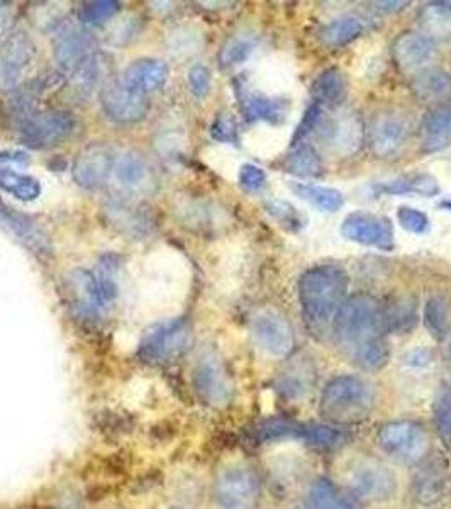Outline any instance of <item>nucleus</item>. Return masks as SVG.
I'll use <instances>...</instances> for the list:
<instances>
[{"label":"nucleus","instance_id":"ddd939ff","mask_svg":"<svg viewBox=\"0 0 451 509\" xmlns=\"http://www.w3.org/2000/svg\"><path fill=\"white\" fill-rule=\"evenodd\" d=\"M252 333L258 347L272 357H287L293 351V326L277 311H260L253 318Z\"/></svg>","mask_w":451,"mask_h":509},{"label":"nucleus","instance_id":"58836bf2","mask_svg":"<svg viewBox=\"0 0 451 509\" xmlns=\"http://www.w3.org/2000/svg\"><path fill=\"white\" fill-rule=\"evenodd\" d=\"M433 421L439 440L451 450V386L441 384L433 401Z\"/></svg>","mask_w":451,"mask_h":509},{"label":"nucleus","instance_id":"f704fd0d","mask_svg":"<svg viewBox=\"0 0 451 509\" xmlns=\"http://www.w3.org/2000/svg\"><path fill=\"white\" fill-rule=\"evenodd\" d=\"M312 92L316 95L319 106L341 104L346 94V83L341 72L336 68H330V70L322 72L312 85Z\"/></svg>","mask_w":451,"mask_h":509},{"label":"nucleus","instance_id":"a211bd4d","mask_svg":"<svg viewBox=\"0 0 451 509\" xmlns=\"http://www.w3.org/2000/svg\"><path fill=\"white\" fill-rule=\"evenodd\" d=\"M53 52L62 68L73 72L92 54V38L82 27H63L54 38Z\"/></svg>","mask_w":451,"mask_h":509},{"label":"nucleus","instance_id":"a18cd8bd","mask_svg":"<svg viewBox=\"0 0 451 509\" xmlns=\"http://www.w3.org/2000/svg\"><path fill=\"white\" fill-rule=\"evenodd\" d=\"M265 209L268 215L275 217L285 228L301 229L304 226L302 216L289 202L273 199V201L266 202Z\"/></svg>","mask_w":451,"mask_h":509},{"label":"nucleus","instance_id":"6e6d98bb","mask_svg":"<svg viewBox=\"0 0 451 509\" xmlns=\"http://www.w3.org/2000/svg\"><path fill=\"white\" fill-rule=\"evenodd\" d=\"M448 359H450V362H451V343H450V347H448Z\"/></svg>","mask_w":451,"mask_h":509},{"label":"nucleus","instance_id":"f257e3e1","mask_svg":"<svg viewBox=\"0 0 451 509\" xmlns=\"http://www.w3.org/2000/svg\"><path fill=\"white\" fill-rule=\"evenodd\" d=\"M348 275L336 265H321L302 274L299 281V303L305 322L312 330H321L334 316L345 301Z\"/></svg>","mask_w":451,"mask_h":509},{"label":"nucleus","instance_id":"5fc2aeb1","mask_svg":"<svg viewBox=\"0 0 451 509\" xmlns=\"http://www.w3.org/2000/svg\"><path fill=\"white\" fill-rule=\"evenodd\" d=\"M441 207H443V209H446V211H451V199L450 201L441 202Z\"/></svg>","mask_w":451,"mask_h":509},{"label":"nucleus","instance_id":"b1692460","mask_svg":"<svg viewBox=\"0 0 451 509\" xmlns=\"http://www.w3.org/2000/svg\"><path fill=\"white\" fill-rule=\"evenodd\" d=\"M414 95L423 102H438L450 94L451 77L441 68H425L411 82Z\"/></svg>","mask_w":451,"mask_h":509},{"label":"nucleus","instance_id":"3c124183","mask_svg":"<svg viewBox=\"0 0 451 509\" xmlns=\"http://www.w3.org/2000/svg\"><path fill=\"white\" fill-rule=\"evenodd\" d=\"M266 175L260 167L246 163L239 170V184L248 192H256L265 186Z\"/></svg>","mask_w":451,"mask_h":509},{"label":"nucleus","instance_id":"6ab92c4d","mask_svg":"<svg viewBox=\"0 0 451 509\" xmlns=\"http://www.w3.org/2000/svg\"><path fill=\"white\" fill-rule=\"evenodd\" d=\"M437 54V44L425 33H404L392 44V56L398 67L416 70L425 67Z\"/></svg>","mask_w":451,"mask_h":509},{"label":"nucleus","instance_id":"473e14b6","mask_svg":"<svg viewBox=\"0 0 451 509\" xmlns=\"http://www.w3.org/2000/svg\"><path fill=\"white\" fill-rule=\"evenodd\" d=\"M293 190L304 201L312 204L322 213H336L345 206V197L340 190L311 184H293Z\"/></svg>","mask_w":451,"mask_h":509},{"label":"nucleus","instance_id":"a878e982","mask_svg":"<svg viewBox=\"0 0 451 509\" xmlns=\"http://www.w3.org/2000/svg\"><path fill=\"white\" fill-rule=\"evenodd\" d=\"M377 196H404V194H419L425 197H435L439 194L438 180L427 174L400 177L398 180H390L385 184L375 186Z\"/></svg>","mask_w":451,"mask_h":509},{"label":"nucleus","instance_id":"49530a36","mask_svg":"<svg viewBox=\"0 0 451 509\" xmlns=\"http://www.w3.org/2000/svg\"><path fill=\"white\" fill-rule=\"evenodd\" d=\"M423 26L433 34L445 36L451 31V11L443 5H429L423 11Z\"/></svg>","mask_w":451,"mask_h":509},{"label":"nucleus","instance_id":"4be33fe9","mask_svg":"<svg viewBox=\"0 0 451 509\" xmlns=\"http://www.w3.org/2000/svg\"><path fill=\"white\" fill-rule=\"evenodd\" d=\"M425 151H438L451 143V99L438 102L421 122Z\"/></svg>","mask_w":451,"mask_h":509},{"label":"nucleus","instance_id":"423d86ee","mask_svg":"<svg viewBox=\"0 0 451 509\" xmlns=\"http://www.w3.org/2000/svg\"><path fill=\"white\" fill-rule=\"evenodd\" d=\"M412 124L409 116L396 109L375 112L365 131V138L373 157L392 158L402 151L411 138Z\"/></svg>","mask_w":451,"mask_h":509},{"label":"nucleus","instance_id":"37998d69","mask_svg":"<svg viewBox=\"0 0 451 509\" xmlns=\"http://www.w3.org/2000/svg\"><path fill=\"white\" fill-rule=\"evenodd\" d=\"M253 50H254V40L252 36L236 34L226 41V44L219 53V62L223 67H235V65L246 62L253 53Z\"/></svg>","mask_w":451,"mask_h":509},{"label":"nucleus","instance_id":"72a5a7b5","mask_svg":"<svg viewBox=\"0 0 451 509\" xmlns=\"http://www.w3.org/2000/svg\"><path fill=\"white\" fill-rule=\"evenodd\" d=\"M302 423H297L291 418L275 416L264 419L256 427V438L262 443L285 442V440H299L301 438Z\"/></svg>","mask_w":451,"mask_h":509},{"label":"nucleus","instance_id":"20e7f679","mask_svg":"<svg viewBox=\"0 0 451 509\" xmlns=\"http://www.w3.org/2000/svg\"><path fill=\"white\" fill-rule=\"evenodd\" d=\"M346 484L351 495L370 503H385L398 495V477L377 458H357L346 469Z\"/></svg>","mask_w":451,"mask_h":509},{"label":"nucleus","instance_id":"dca6fc26","mask_svg":"<svg viewBox=\"0 0 451 509\" xmlns=\"http://www.w3.org/2000/svg\"><path fill=\"white\" fill-rule=\"evenodd\" d=\"M116 157L104 145L85 148L73 163V178L80 187L97 190L107 184Z\"/></svg>","mask_w":451,"mask_h":509},{"label":"nucleus","instance_id":"c03bdc74","mask_svg":"<svg viewBox=\"0 0 451 509\" xmlns=\"http://www.w3.org/2000/svg\"><path fill=\"white\" fill-rule=\"evenodd\" d=\"M73 83L79 94H89L92 92L93 87L99 85V81L102 77V67L97 56L91 54L79 68L73 70Z\"/></svg>","mask_w":451,"mask_h":509},{"label":"nucleus","instance_id":"7c9ffc66","mask_svg":"<svg viewBox=\"0 0 451 509\" xmlns=\"http://www.w3.org/2000/svg\"><path fill=\"white\" fill-rule=\"evenodd\" d=\"M385 331L387 333H408L417 322L416 301L402 297L392 304H384Z\"/></svg>","mask_w":451,"mask_h":509},{"label":"nucleus","instance_id":"4d7b16f0","mask_svg":"<svg viewBox=\"0 0 451 509\" xmlns=\"http://www.w3.org/2000/svg\"><path fill=\"white\" fill-rule=\"evenodd\" d=\"M2 5H4V4H2V2H0V9H2Z\"/></svg>","mask_w":451,"mask_h":509},{"label":"nucleus","instance_id":"f3484780","mask_svg":"<svg viewBox=\"0 0 451 509\" xmlns=\"http://www.w3.org/2000/svg\"><path fill=\"white\" fill-rule=\"evenodd\" d=\"M316 384V367L309 359H293L275 380V390L285 401H301L311 394Z\"/></svg>","mask_w":451,"mask_h":509},{"label":"nucleus","instance_id":"4c0bfd02","mask_svg":"<svg viewBox=\"0 0 451 509\" xmlns=\"http://www.w3.org/2000/svg\"><path fill=\"white\" fill-rule=\"evenodd\" d=\"M353 362L361 367L367 372H379L390 360V347L385 338H379L375 341H370L363 347L355 350L351 353Z\"/></svg>","mask_w":451,"mask_h":509},{"label":"nucleus","instance_id":"e433bc0d","mask_svg":"<svg viewBox=\"0 0 451 509\" xmlns=\"http://www.w3.org/2000/svg\"><path fill=\"white\" fill-rule=\"evenodd\" d=\"M0 188L19 201H36L41 196V184L34 177L14 170H0Z\"/></svg>","mask_w":451,"mask_h":509},{"label":"nucleus","instance_id":"603ef678","mask_svg":"<svg viewBox=\"0 0 451 509\" xmlns=\"http://www.w3.org/2000/svg\"><path fill=\"white\" fill-rule=\"evenodd\" d=\"M322 118V112H321V106L318 102H314L311 108L305 110L304 120L301 122L299 130L295 131V136H293V143H297L299 139H302L305 134L314 131L318 128L319 121Z\"/></svg>","mask_w":451,"mask_h":509},{"label":"nucleus","instance_id":"a19ab883","mask_svg":"<svg viewBox=\"0 0 451 509\" xmlns=\"http://www.w3.org/2000/svg\"><path fill=\"white\" fill-rule=\"evenodd\" d=\"M445 485L443 470L437 464H431L427 469L421 470L416 477V496L423 503L438 499Z\"/></svg>","mask_w":451,"mask_h":509},{"label":"nucleus","instance_id":"c9c22d12","mask_svg":"<svg viewBox=\"0 0 451 509\" xmlns=\"http://www.w3.org/2000/svg\"><path fill=\"white\" fill-rule=\"evenodd\" d=\"M285 170L301 178L318 177L322 172V160L316 148L301 143L299 147L293 148V153L287 157Z\"/></svg>","mask_w":451,"mask_h":509},{"label":"nucleus","instance_id":"2eb2a0df","mask_svg":"<svg viewBox=\"0 0 451 509\" xmlns=\"http://www.w3.org/2000/svg\"><path fill=\"white\" fill-rule=\"evenodd\" d=\"M34 58V44L24 33H14L0 44V91H13Z\"/></svg>","mask_w":451,"mask_h":509},{"label":"nucleus","instance_id":"f03ea898","mask_svg":"<svg viewBox=\"0 0 451 509\" xmlns=\"http://www.w3.org/2000/svg\"><path fill=\"white\" fill-rule=\"evenodd\" d=\"M332 328L340 343L353 353L370 341L385 338L384 304L373 295H351L338 309Z\"/></svg>","mask_w":451,"mask_h":509},{"label":"nucleus","instance_id":"9d476101","mask_svg":"<svg viewBox=\"0 0 451 509\" xmlns=\"http://www.w3.org/2000/svg\"><path fill=\"white\" fill-rule=\"evenodd\" d=\"M77 128L75 116L67 110H50L41 112L38 116H29L23 131L21 139L24 145L34 149L58 147L68 139Z\"/></svg>","mask_w":451,"mask_h":509},{"label":"nucleus","instance_id":"412c9836","mask_svg":"<svg viewBox=\"0 0 451 509\" xmlns=\"http://www.w3.org/2000/svg\"><path fill=\"white\" fill-rule=\"evenodd\" d=\"M106 215L112 226L130 235V236H143L151 231L153 221L145 207L134 202L110 201L106 206Z\"/></svg>","mask_w":451,"mask_h":509},{"label":"nucleus","instance_id":"864d4df0","mask_svg":"<svg viewBox=\"0 0 451 509\" xmlns=\"http://www.w3.org/2000/svg\"><path fill=\"white\" fill-rule=\"evenodd\" d=\"M373 5H377V9L384 13H398L406 5H409V2H375Z\"/></svg>","mask_w":451,"mask_h":509},{"label":"nucleus","instance_id":"c756f323","mask_svg":"<svg viewBox=\"0 0 451 509\" xmlns=\"http://www.w3.org/2000/svg\"><path fill=\"white\" fill-rule=\"evenodd\" d=\"M112 174L118 184L124 188L141 187L148 178V165L143 157L133 151H126L114 161Z\"/></svg>","mask_w":451,"mask_h":509},{"label":"nucleus","instance_id":"8fccbe9b","mask_svg":"<svg viewBox=\"0 0 451 509\" xmlns=\"http://www.w3.org/2000/svg\"><path fill=\"white\" fill-rule=\"evenodd\" d=\"M214 139L223 143H236L238 141V126L235 120L227 114H221L211 128Z\"/></svg>","mask_w":451,"mask_h":509},{"label":"nucleus","instance_id":"4468645a","mask_svg":"<svg viewBox=\"0 0 451 509\" xmlns=\"http://www.w3.org/2000/svg\"><path fill=\"white\" fill-rule=\"evenodd\" d=\"M194 388L200 399L211 406H225L233 398V384L221 359L207 353L200 359L194 370Z\"/></svg>","mask_w":451,"mask_h":509},{"label":"nucleus","instance_id":"f8f14e48","mask_svg":"<svg viewBox=\"0 0 451 509\" xmlns=\"http://www.w3.org/2000/svg\"><path fill=\"white\" fill-rule=\"evenodd\" d=\"M341 235L350 242L365 246H375L380 250L394 248V228L384 216L357 211L345 217L341 225Z\"/></svg>","mask_w":451,"mask_h":509},{"label":"nucleus","instance_id":"6e6552de","mask_svg":"<svg viewBox=\"0 0 451 509\" xmlns=\"http://www.w3.org/2000/svg\"><path fill=\"white\" fill-rule=\"evenodd\" d=\"M319 141L330 153L348 158L357 155L365 143V126L355 112H338L319 121Z\"/></svg>","mask_w":451,"mask_h":509},{"label":"nucleus","instance_id":"aec40b11","mask_svg":"<svg viewBox=\"0 0 451 509\" xmlns=\"http://www.w3.org/2000/svg\"><path fill=\"white\" fill-rule=\"evenodd\" d=\"M168 65L155 58H143L131 63L122 73V83L138 94L148 95L157 92L168 81Z\"/></svg>","mask_w":451,"mask_h":509},{"label":"nucleus","instance_id":"de8ad7c7","mask_svg":"<svg viewBox=\"0 0 451 509\" xmlns=\"http://www.w3.org/2000/svg\"><path fill=\"white\" fill-rule=\"evenodd\" d=\"M398 225L402 228L409 231V233H416V235L425 233L427 226H429V219H427V216L423 211L414 209V207H408V206L398 207Z\"/></svg>","mask_w":451,"mask_h":509},{"label":"nucleus","instance_id":"c85d7f7f","mask_svg":"<svg viewBox=\"0 0 451 509\" xmlns=\"http://www.w3.org/2000/svg\"><path fill=\"white\" fill-rule=\"evenodd\" d=\"M363 21L357 15H341L319 31V38L326 46H345L363 34Z\"/></svg>","mask_w":451,"mask_h":509},{"label":"nucleus","instance_id":"7ed1b4c3","mask_svg":"<svg viewBox=\"0 0 451 509\" xmlns=\"http://www.w3.org/2000/svg\"><path fill=\"white\" fill-rule=\"evenodd\" d=\"M375 404L373 389L359 376L332 377L321 394L319 413L336 425H353L367 419Z\"/></svg>","mask_w":451,"mask_h":509},{"label":"nucleus","instance_id":"2f4dec72","mask_svg":"<svg viewBox=\"0 0 451 509\" xmlns=\"http://www.w3.org/2000/svg\"><path fill=\"white\" fill-rule=\"evenodd\" d=\"M426 328L431 333L435 340H445L450 333L451 318H450V303L446 297L443 295H431L425 304Z\"/></svg>","mask_w":451,"mask_h":509},{"label":"nucleus","instance_id":"5701e85b","mask_svg":"<svg viewBox=\"0 0 451 509\" xmlns=\"http://www.w3.org/2000/svg\"><path fill=\"white\" fill-rule=\"evenodd\" d=\"M0 223L34 254H46L50 250V245L46 242L44 235L34 226V223L29 221L26 216L19 215L14 209L5 207L4 204H0Z\"/></svg>","mask_w":451,"mask_h":509},{"label":"nucleus","instance_id":"39448f33","mask_svg":"<svg viewBox=\"0 0 451 509\" xmlns=\"http://www.w3.org/2000/svg\"><path fill=\"white\" fill-rule=\"evenodd\" d=\"M377 442L387 456L406 466L423 462L429 452V437L426 429L409 419L382 425L377 433Z\"/></svg>","mask_w":451,"mask_h":509},{"label":"nucleus","instance_id":"1a4fd4ad","mask_svg":"<svg viewBox=\"0 0 451 509\" xmlns=\"http://www.w3.org/2000/svg\"><path fill=\"white\" fill-rule=\"evenodd\" d=\"M262 493V481L250 467L235 466L223 470L216 483L217 503L225 509L254 508Z\"/></svg>","mask_w":451,"mask_h":509},{"label":"nucleus","instance_id":"bb28decb","mask_svg":"<svg viewBox=\"0 0 451 509\" xmlns=\"http://www.w3.org/2000/svg\"><path fill=\"white\" fill-rule=\"evenodd\" d=\"M241 108L250 121H266L277 124L285 120L287 104L264 94L245 92L241 95Z\"/></svg>","mask_w":451,"mask_h":509},{"label":"nucleus","instance_id":"ea45409f","mask_svg":"<svg viewBox=\"0 0 451 509\" xmlns=\"http://www.w3.org/2000/svg\"><path fill=\"white\" fill-rule=\"evenodd\" d=\"M92 275L99 304L102 308L110 306L116 301L118 293H120L118 282L114 279V267H112V264L109 260H107L106 264H101Z\"/></svg>","mask_w":451,"mask_h":509},{"label":"nucleus","instance_id":"9b49d317","mask_svg":"<svg viewBox=\"0 0 451 509\" xmlns=\"http://www.w3.org/2000/svg\"><path fill=\"white\" fill-rule=\"evenodd\" d=\"M101 104L109 120L120 124H133L145 120L149 110L147 95L138 94L122 81L109 82L101 91Z\"/></svg>","mask_w":451,"mask_h":509},{"label":"nucleus","instance_id":"393cba45","mask_svg":"<svg viewBox=\"0 0 451 509\" xmlns=\"http://www.w3.org/2000/svg\"><path fill=\"white\" fill-rule=\"evenodd\" d=\"M301 509H360L336 484L318 479L311 485Z\"/></svg>","mask_w":451,"mask_h":509},{"label":"nucleus","instance_id":"09e8293b","mask_svg":"<svg viewBox=\"0 0 451 509\" xmlns=\"http://www.w3.org/2000/svg\"><path fill=\"white\" fill-rule=\"evenodd\" d=\"M211 82H213V77H211L209 68L204 67V65H196V67L190 68L188 85H190L192 94L196 97L202 99V97L209 94L211 92Z\"/></svg>","mask_w":451,"mask_h":509},{"label":"nucleus","instance_id":"0eeeda50","mask_svg":"<svg viewBox=\"0 0 451 509\" xmlns=\"http://www.w3.org/2000/svg\"><path fill=\"white\" fill-rule=\"evenodd\" d=\"M190 341V326L186 320L159 322L148 330L141 345L139 357L148 363H167L182 355Z\"/></svg>","mask_w":451,"mask_h":509},{"label":"nucleus","instance_id":"cd10ccee","mask_svg":"<svg viewBox=\"0 0 451 509\" xmlns=\"http://www.w3.org/2000/svg\"><path fill=\"white\" fill-rule=\"evenodd\" d=\"M299 440L318 452H336L350 442V435L330 425L302 423Z\"/></svg>","mask_w":451,"mask_h":509},{"label":"nucleus","instance_id":"79ce46f5","mask_svg":"<svg viewBox=\"0 0 451 509\" xmlns=\"http://www.w3.org/2000/svg\"><path fill=\"white\" fill-rule=\"evenodd\" d=\"M120 4L116 0L89 2L80 9V23L85 26H102L120 13Z\"/></svg>","mask_w":451,"mask_h":509}]
</instances>
